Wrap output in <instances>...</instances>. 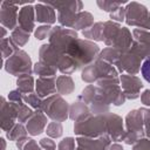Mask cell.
I'll return each instance as SVG.
<instances>
[{
    "label": "cell",
    "mask_w": 150,
    "mask_h": 150,
    "mask_svg": "<svg viewBox=\"0 0 150 150\" xmlns=\"http://www.w3.org/2000/svg\"><path fill=\"white\" fill-rule=\"evenodd\" d=\"M36 94L42 97H49L56 94V80L55 77H39L35 84Z\"/></svg>",
    "instance_id": "7402d4cb"
},
{
    "label": "cell",
    "mask_w": 150,
    "mask_h": 150,
    "mask_svg": "<svg viewBox=\"0 0 150 150\" xmlns=\"http://www.w3.org/2000/svg\"><path fill=\"white\" fill-rule=\"evenodd\" d=\"M62 131H63V129H62V125H61V123L60 122H50L48 125H47V130H46V132H47V135L49 136V137H53V138H57V137H60L61 135H62Z\"/></svg>",
    "instance_id": "74e56055"
},
{
    "label": "cell",
    "mask_w": 150,
    "mask_h": 150,
    "mask_svg": "<svg viewBox=\"0 0 150 150\" xmlns=\"http://www.w3.org/2000/svg\"><path fill=\"white\" fill-rule=\"evenodd\" d=\"M16 87L20 93L25 94H32L34 90V79L30 74H23L18 77Z\"/></svg>",
    "instance_id": "484cf974"
},
{
    "label": "cell",
    "mask_w": 150,
    "mask_h": 150,
    "mask_svg": "<svg viewBox=\"0 0 150 150\" xmlns=\"http://www.w3.org/2000/svg\"><path fill=\"white\" fill-rule=\"evenodd\" d=\"M120 82H121V88L125 98L135 100L139 96V91L143 88V83L137 76L122 74L120 77Z\"/></svg>",
    "instance_id": "9a60e30c"
},
{
    "label": "cell",
    "mask_w": 150,
    "mask_h": 150,
    "mask_svg": "<svg viewBox=\"0 0 150 150\" xmlns=\"http://www.w3.org/2000/svg\"><path fill=\"white\" fill-rule=\"evenodd\" d=\"M23 102L27 105H29V107H32V108H34L36 110L40 109L41 108V104H42L41 97L38 94H34V93H32V94H25L23 95Z\"/></svg>",
    "instance_id": "8d00e7d4"
},
{
    "label": "cell",
    "mask_w": 150,
    "mask_h": 150,
    "mask_svg": "<svg viewBox=\"0 0 150 150\" xmlns=\"http://www.w3.org/2000/svg\"><path fill=\"white\" fill-rule=\"evenodd\" d=\"M5 69L7 73L14 76H20L23 74H32L33 73L32 60L26 52L18 49L11 57L7 59L5 63Z\"/></svg>",
    "instance_id": "30bf717a"
},
{
    "label": "cell",
    "mask_w": 150,
    "mask_h": 150,
    "mask_svg": "<svg viewBox=\"0 0 150 150\" xmlns=\"http://www.w3.org/2000/svg\"><path fill=\"white\" fill-rule=\"evenodd\" d=\"M8 100H9V102L22 103V101H23V94L20 93L18 89H16V90H12V91L8 94Z\"/></svg>",
    "instance_id": "bcb514c9"
},
{
    "label": "cell",
    "mask_w": 150,
    "mask_h": 150,
    "mask_svg": "<svg viewBox=\"0 0 150 150\" xmlns=\"http://www.w3.org/2000/svg\"><path fill=\"white\" fill-rule=\"evenodd\" d=\"M18 26L27 33H32L35 28V8L30 5H26L20 8L18 16Z\"/></svg>",
    "instance_id": "d6986e66"
},
{
    "label": "cell",
    "mask_w": 150,
    "mask_h": 150,
    "mask_svg": "<svg viewBox=\"0 0 150 150\" xmlns=\"http://www.w3.org/2000/svg\"><path fill=\"white\" fill-rule=\"evenodd\" d=\"M103 41L108 47L116 48L121 52H127L131 48L132 36L128 28L109 20L104 22Z\"/></svg>",
    "instance_id": "7a4b0ae2"
},
{
    "label": "cell",
    "mask_w": 150,
    "mask_h": 150,
    "mask_svg": "<svg viewBox=\"0 0 150 150\" xmlns=\"http://www.w3.org/2000/svg\"><path fill=\"white\" fill-rule=\"evenodd\" d=\"M110 137L108 135H104L98 138H89L80 136L76 138L77 148L82 150H108L110 146Z\"/></svg>",
    "instance_id": "ac0fdd59"
},
{
    "label": "cell",
    "mask_w": 150,
    "mask_h": 150,
    "mask_svg": "<svg viewBox=\"0 0 150 150\" xmlns=\"http://www.w3.org/2000/svg\"><path fill=\"white\" fill-rule=\"evenodd\" d=\"M148 30H150V18H149V28H148Z\"/></svg>",
    "instance_id": "f907efd6"
},
{
    "label": "cell",
    "mask_w": 150,
    "mask_h": 150,
    "mask_svg": "<svg viewBox=\"0 0 150 150\" xmlns=\"http://www.w3.org/2000/svg\"><path fill=\"white\" fill-rule=\"evenodd\" d=\"M18 112L12 102H6V98H1V129L8 132L16 123Z\"/></svg>",
    "instance_id": "e0dca14e"
},
{
    "label": "cell",
    "mask_w": 150,
    "mask_h": 150,
    "mask_svg": "<svg viewBox=\"0 0 150 150\" xmlns=\"http://www.w3.org/2000/svg\"><path fill=\"white\" fill-rule=\"evenodd\" d=\"M130 50H132L142 60L150 59V45H145V43H141V42L134 41L132 45H131Z\"/></svg>",
    "instance_id": "1f68e13d"
},
{
    "label": "cell",
    "mask_w": 150,
    "mask_h": 150,
    "mask_svg": "<svg viewBox=\"0 0 150 150\" xmlns=\"http://www.w3.org/2000/svg\"><path fill=\"white\" fill-rule=\"evenodd\" d=\"M74 132L79 136L98 138L108 135L107 130V114L103 115H91L88 118L75 122Z\"/></svg>",
    "instance_id": "277c9868"
},
{
    "label": "cell",
    "mask_w": 150,
    "mask_h": 150,
    "mask_svg": "<svg viewBox=\"0 0 150 150\" xmlns=\"http://www.w3.org/2000/svg\"><path fill=\"white\" fill-rule=\"evenodd\" d=\"M132 150H150V139L149 138H142V139L137 141L134 144Z\"/></svg>",
    "instance_id": "ee69618b"
},
{
    "label": "cell",
    "mask_w": 150,
    "mask_h": 150,
    "mask_svg": "<svg viewBox=\"0 0 150 150\" xmlns=\"http://www.w3.org/2000/svg\"><path fill=\"white\" fill-rule=\"evenodd\" d=\"M121 54H122L121 50H118V49H116V48H112V47H107V48H104V49L100 53L98 59H101V60H103V61H105V62H108V63L115 66L116 62L118 61Z\"/></svg>",
    "instance_id": "83f0119b"
},
{
    "label": "cell",
    "mask_w": 150,
    "mask_h": 150,
    "mask_svg": "<svg viewBox=\"0 0 150 150\" xmlns=\"http://www.w3.org/2000/svg\"><path fill=\"white\" fill-rule=\"evenodd\" d=\"M50 32H52V27H50L49 25H46V26H40V27H38V28L35 29L34 34H35V38H36L38 40H43V39H46L47 36H49Z\"/></svg>",
    "instance_id": "ab89813d"
},
{
    "label": "cell",
    "mask_w": 150,
    "mask_h": 150,
    "mask_svg": "<svg viewBox=\"0 0 150 150\" xmlns=\"http://www.w3.org/2000/svg\"><path fill=\"white\" fill-rule=\"evenodd\" d=\"M132 38L137 42L150 45V30L142 29V28H135L132 30Z\"/></svg>",
    "instance_id": "d590c367"
},
{
    "label": "cell",
    "mask_w": 150,
    "mask_h": 150,
    "mask_svg": "<svg viewBox=\"0 0 150 150\" xmlns=\"http://www.w3.org/2000/svg\"><path fill=\"white\" fill-rule=\"evenodd\" d=\"M149 18H150V13L144 5L136 1H131L127 4L124 21L127 22L128 26H134L148 30Z\"/></svg>",
    "instance_id": "9c48e42d"
},
{
    "label": "cell",
    "mask_w": 150,
    "mask_h": 150,
    "mask_svg": "<svg viewBox=\"0 0 150 150\" xmlns=\"http://www.w3.org/2000/svg\"><path fill=\"white\" fill-rule=\"evenodd\" d=\"M16 146L19 150H41L40 145H38V143L28 137H22L20 139L16 141Z\"/></svg>",
    "instance_id": "e575fe53"
},
{
    "label": "cell",
    "mask_w": 150,
    "mask_h": 150,
    "mask_svg": "<svg viewBox=\"0 0 150 150\" xmlns=\"http://www.w3.org/2000/svg\"><path fill=\"white\" fill-rule=\"evenodd\" d=\"M89 116H91V111L89 107L80 100H77L69 107V118H71L75 122L83 121Z\"/></svg>",
    "instance_id": "603a6c76"
},
{
    "label": "cell",
    "mask_w": 150,
    "mask_h": 150,
    "mask_svg": "<svg viewBox=\"0 0 150 150\" xmlns=\"http://www.w3.org/2000/svg\"><path fill=\"white\" fill-rule=\"evenodd\" d=\"M93 25H94L93 15L88 12H80L75 18V21H74V25H73L71 29H74V30H80V29L86 30V29L90 28Z\"/></svg>",
    "instance_id": "cb8c5ba5"
},
{
    "label": "cell",
    "mask_w": 150,
    "mask_h": 150,
    "mask_svg": "<svg viewBox=\"0 0 150 150\" xmlns=\"http://www.w3.org/2000/svg\"><path fill=\"white\" fill-rule=\"evenodd\" d=\"M110 19H111V21H112V20H116V21H118V22L124 21V20H125V7H123V6L118 7L115 12H112V13L110 14Z\"/></svg>",
    "instance_id": "b9f144b4"
},
{
    "label": "cell",
    "mask_w": 150,
    "mask_h": 150,
    "mask_svg": "<svg viewBox=\"0 0 150 150\" xmlns=\"http://www.w3.org/2000/svg\"><path fill=\"white\" fill-rule=\"evenodd\" d=\"M39 55H40V61L48 63L49 66L59 69L61 73L66 75L77 70L76 64L69 56H67L66 54H63L62 52H60L49 43L41 46Z\"/></svg>",
    "instance_id": "3957f363"
},
{
    "label": "cell",
    "mask_w": 150,
    "mask_h": 150,
    "mask_svg": "<svg viewBox=\"0 0 150 150\" xmlns=\"http://www.w3.org/2000/svg\"><path fill=\"white\" fill-rule=\"evenodd\" d=\"M97 86L102 90V93H103L104 97L107 98V101L109 102V104L112 103L114 105H121L125 102L127 98L122 91L118 77L101 80L97 82Z\"/></svg>",
    "instance_id": "8fae6325"
},
{
    "label": "cell",
    "mask_w": 150,
    "mask_h": 150,
    "mask_svg": "<svg viewBox=\"0 0 150 150\" xmlns=\"http://www.w3.org/2000/svg\"><path fill=\"white\" fill-rule=\"evenodd\" d=\"M143 114H144V131L146 137L150 139V109L143 108Z\"/></svg>",
    "instance_id": "f6af8a7d"
},
{
    "label": "cell",
    "mask_w": 150,
    "mask_h": 150,
    "mask_svg": "<svg viewBox=\"0 0 150 150\" xmlns=\"http://www.w3.org/2000/svg\"><path fill=\"white\" fill-rule=\"evenodd\" d=\"M18 50L16 45L12 40V38H5L1 40V53H2V60L11 57L15 52Z\"/></svg>",
    "instance_id": "4dcf8cb0"
},
{
    "label": "cell",
    "mask_w": 150,
    "mask_h": 150,
    "mask_svg": "<svg viewBox=\"0 0 150 150\" xmlns=\"http://www.w3.org/2000/svg\"><path fill=\"white\" fill-rule=\"evenodd\" d=\"M12 103L14 104V107H15V109H16L19 123H25V122H27V121L32 117V115L34 114V111L29 108V105L25 104L23 102H22V103H14V102H12Z\"/></svg>",
    "instance_id": "f546056e"
},
{
    "label": "cell",
    "mask_w": 150,
    "mask_h": 150,
    "mask_svg": "<svg viewBox=\"0 0 150 150\" xmlns=\"http://www.w3.org/2000/svg\"><path fill=\"white\" fill-rule=\"evenodd\" d=\"M40 146H41L42 149H45V150H55L56 144H55V142H54L52 138L45 137V138H42V139L40 141Z\"/></svg>",
    "instance_id": "7dc6e473"
},
{
    "label": "cell",
    "mask_w": 150,
    "mask_h": 150,
    "mask_svg": "<svg viewBox=\"0 0 150 150\" xmlns=\"http://www.w3.org/2000/svg\"><path fill=\"white\" fill-rule=\"evenodd\" d=\"M96 4H97V6H98L102 11L109 12V13L111 14V13L115 12L118 7L123 6L125 2H124V1H123V2H112V1H100V0H98Z\"/></svg>",
    "instance_id": "f35d334b"
},
{
    "label": "cell",
    "mask_w": 150,
    "mask_h": 150,
    "mask_svg": "<svg viewBox=\"0 0 150 150\" xmlns=\"http://www.w3.org/2000/svg\"><path fill=\"white\" fill-rule=\"evenodd\" d=\"M47 125V115L41 110L38 109L36 111H34V114L32 115V117L27 121V132L32 136H36L40 135L45 127Z\"/></svg>",
    "instance_id": "ffe728a7"
},
{
    "label": "cell",
    "mask_w": 150,
    "mask_h": 150,
    "mask_svg": "<svg viewBox=\"0 0 150 150\" xmlns=\"http://www.w3.org/2000/svg\"><path fill=\"white\" fill-rule=\"evenodd\" d=\"M40 109L55 122H63L69 117V105L60 94H54L43 100Z\"/></svg>",
    "instance_id": "ba28073f"
},
{
    "label": "cell",
    "mask_w": 150,
    "mask_h": 150,
    "mask_svg": "<svg viewBox=\"0 0 150 150\" xmlns=\"http://www.w3.org/2000/svg\"><path fill=\"white\" fill-rule=\"evenodd\" d=\"M74 88V81L69 75H61L56 79V90L60 95H69Z\"/></svg>",
    "instance_id": "d4e9b609"
},
{
    "label": "cell",
    "mask_w": 150,
    "mask_h": 150,
    "mask_svg": "<svg viewBox=\"0 0 150 150\" xmlns=\"http://www.w3.org/2000/svg\"><path fill=\"white\" fill-rule=\"evenodd\" d=\"M12 40L14 41V43L19 47H22L27 43L28 39H29V33L25 32L22 28H20L19 26L12 32V35H11Z\"/></svg>",
    "instance_id": "d6a6232c"
},
{
    "label": "cell",
    "mask_w": 150,
    "mask_h": 150,
    "mask_svg": "<svg viewBox=\"0 0 150 150\" xmlns=\"http://www.w3.org/2000/svg\"><path fill=\"white\" fill-rule=\"evenodd\" d=\"M48 39H49V45H52L53 47H55L56 49L63 53L66 48L69 46V43L75 39H77V33L74 29L57 26L52 28Z\"/></svg>",
    "instance_id": "7c38bea8"
},
{
    "label": "cell",
    "mask_w": 150,
    "mask_h": 150,
    "mask_svg": "<svg viewBox=\"0 0 150 150\" xmlns=\"http://www.w3.org/2000/svg\"><path fill=\"white\" fill-rule=\"evenodd\" d=\"M18 16L19 7L14 2L2 1L0 9V21L2 27L14 30L18 27Z\"/></svg>",
    "instance_id": "5bb4252c"
},
{
    "label": "cell",
    "mask_w": 150,
    "mask_h": 150,
    "mask_svg": "<svg viewBox=\"0 0 150 150\" xmlns=\"http://www.w3.org/2000/svg\"><path fill=\"white\" fill-rule=\"evenodd\" d=\"M141 100H142L143 104H145V105H149V107H150V89L144 90V93L141 95Z\"/></svg>",
    "instance_id": "c3c4849f"
},
{
    "label": "cell",
    "mask_w": 150,
    "mask_h": 150,
    "mask_svg": "<svg viewBox=\"0 0 150 150\" xmlns=\"http://www.w3.org/2000/svg\"><path fill=\"white\" fill-rule=\"evenodd\" d=\"M76 150H82V149H80V148H77V149H76Z\"/></svg>",
    "instance_id": "816d5d0a"
},
{
    "label": "cell",
    "mask_w": 150,
    "mask_h": 150,
    "mask_svg": "<svg viewBox=\"0 0 150 150\" xmlns=\"http://www.w3.org/2000/svg\"><path fill=\"white\" fill-rule=\"evenodd\" d=\"M108 150H123V148H122V145L115 143V144H110V146L108 148Z\"/></svg>",
    "instance_id": "681fc988"
},
{
    "label": "cell",
    "mask_w": 150,
    "mask_h": 150,
    "mask_svg": "<svg viewBox=\"0 0 150 150\" xmlns=\"http://www.w3.org/2000/svg\"><path fill=\"white\" fill-rule=\"evenodd\" d=\"M103 28H104V22H96L90 28L83 30L82 33H83V36L87 39L103 41Z\"/></svg>",
    "instance_id": "4316f807"
},
{
    "label": "cell",
    "mask_w": 150,
    "mask_h": 150,
    "mask_svg": "<svg viewBox=\"0 0 150 150\" xmlns=\"http://www.w3.org/2000/svg\"><path fill=\"white\" fill-rule=\"evenodd\" d=\"M26 134H27V131H26L23 124H22V123H16V124L7 132V138H8L9 141H15V142H16L18 139L25 137Z\"/></svg>",
    "instance_id": "836d02e7"
},
{
    "label": "cell",
    "mask_w": 150,
    "mask_h": 150,
    "mask_svg": "<svg viewBox=\"0 0 150 150\" xmlns=\"http://www.w3.org/2000/svg\"><path fill=\"white\" fill-rule=\"evenodd\" d=\"M54 9H57V21L61 26L66 28H70L74 25L76 15L82 12L83 4L81 1H55L47 2Z\"/></svg>",
    "instance_id": "52a82bcc"
},
{
    "label": "cell",
    "mask_w": 150,
    "mask_h": 150,
    "mask_svg": "<svg viewBox=\"0 0 150 150\" xmlns=\"http://www.w3.org/2000/svg\"><path fill=\"white\" fill-rule=\"evenodd\" d=\"M145 135L144 131V114L142 109L131 110L125 117V144H135L137 141L142 139Z\"/></svg>",
    "instance_id": "5b68a950"
},
{
    "label": "cell",
    "mask_w": 150,
    "mask_h": 150,
    "mask_svg": "<svg viewBox=\"0 0 150 150\" xmlns=\"http://www.w3.org/2000/svg\"><path fill=\"white\" fill-rule=\"evenodd\" d=\"M98 53L100 48L96 43L79 38L71 41L63 52V54H66L74 61L77 69L87 67L90 63H93L98 57Z\"/></svg>",
    "instance_id": "6da1fadb"
},
{
    "label": "cell",
    "mask_w": 150,
    "mask_h": 150,
    "mask_svg": "<svg viewBox=\"0 0 150 150\" xmlns=\"http://www.w3.org/2000/svg\"><path fill=\"white\" fill-rule=\"evenodd\" d=\"M141 73H142V76L144 77V80L150 83V59L144 60V62L141 66Z\"/></svg>",
    "instance_id": "7bdbcfd3"
},
{
    "label": "cell",
    "mask_w": 150,
    "mask_h": 150,
    "mask_svg": "<svg viewBox=\"0 0 150 150\" xmlns=\"http://www.w3.org/2000/svg\"><path fill=\"white\" fill-rule=\"evenodd\" d=\"M118 71L115 67L101 59H96L93 63L84 67L82 70V80L87 83H91L94 81H101L104 79H114L117 77Z\"/></svg>",
    "instance_id": "8992f818"
},
{
    "label": "cell",
    "mask_w": 150,
    "mask_h": 150,
    "mask_svg": "<svg viewBox=\"0 0 150 150\" xmlns=\"http://www.w3.org/2000/svg\"><path fill=\"white\" fill-rule=\"evenodd\" d=\"M35 20L46 25L54 23L56 21L55 9L47 2H39L35 5Z\"/></svg>",
    "instance_id": "44dd1931"
},
{
    "label": "cell",
    "mask_w": 150,
    "mask_h": 150,
    "mask_svg": "<svg viewBox=\"0 0 150 150\" xmlns=\"http://www.w3.org/2000/svg\"><path fill=\"white\" fill-rule=\"evenodd\" d=\"M33 71L35 74H38L40 77H55V74H56V68L49 66L48 63L46 62H42V61H39L35 63L34 68H33Z\"/></svg>",
    "instance_id": "f1b7e54d"
},
{
    "label": "cell",
    "mask_w": 150,
    "mask_h": 150,
    "mask_svg": "<svg viewBox=\"0 0 150 150\" xmlns=\"http://www.w3.org/2000/svg\"><path fill=\"white\" fill-rule=\"evenodd\" d=\"M141 61L142 59L129 49L127 52H122L115 66L117 67V70L120 73L125 71L129 75H135L141 70Z\"/></svg>",
    "instance_id": "4fadbf2b"
},
{
    "label": "cell",
    "mask_w": 150,
    "mask_h": 150,
    "mask_svg": "<svg viewBox=\"0 0 150 150\" xmlns=\"http://www.w3.org/2000/svg\"><path fill=\"white\" fill-rule=\"evenodd\" d=\"M107 130L110 139L115 142H120L124 139L125 130L123 128L122 118L112 112H107Z\"/></svg>",
    "instance_id": "2e32d148"
},
{
    "label": "cell",
    "mask_w": 150,
    "mask_h": 150,
    "mask_svg": "<svg viewBox=\"0 0 150 150\" xmlns=\"http://www.w3.org/2000/svg\"><path fill=\"white\" fill-rule=\"evenodd\" d=\"M59 150H75V139L73 137L63 138L57 146Z\"/></svg>",
    "instance_id": "60d3db41"
}]
</instances>
